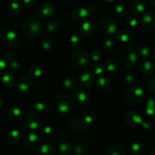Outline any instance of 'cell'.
Instances as JSON below:
<instances>
[{"label":"cell","mask_w":155,"mask_h":155,"mask_svg":"<svg viewBox=\"0 0 155 155\" xmlns=\"http://www.w3.org/2000/svg\"><path fill=\"white\" fill-rule=\"evenodd\" d=\"M96 30V24L93 21H84L82 23L79 27V31L82 35L85 36H89L93 35Z\"/></svg>","instance_id":"5bb4252c"},{"label":"cell","mask_w":155,"mask_h":155,"mask_svg":"<svg viewBox=\"0 0 155 155\" xmlns=\"http://www.w3.org/2000/svg\"><path fill=\"white\" fill-rule=\"evenodd\" d=\"M125 99L127 102L131 105H138L145 99V92L139 87H132L127 91Z\"/></svg>","instance_id":"277c9868"},{"label":"cell","mask_w":155,"mask_h":155,"mask_svg":"<svg viewBox=\"0 0 155 155\" xmlns=\"http://www.w3.org/2000/svg\"><path fill=\"white\" fill-rule=\"evenodd\" d=\"M9 10L13 15H18L22 10V5L18 0H13L9 5Z\"/></svg>","instance_id":"d590c367"},{"label":"cell","mask_w":155,"mask_h":155,"mask_svg":"<svg viewBox=\"0 0 155 155\" xmlns=\"http://www.w3.org/2000/svg\"><path fill=\"white\" fill-rule=\"evenodd\" d=\"M75 100L81 105H86L90 101V94L86 89H80L76 92Z\"/></svg>","instance_id":"2e32d148"},{"label":"cell","mask_w":155,"mask_h":155,"mask_svg":"<svg viewBox=\"0 0 155 155\" xmlns=\"http://www.w3.org/2000/svg\"><path fill=\"white\" fill-rule=\"evenodd\" d=\"M54 148L51 144L45 143L39 147L36 154L37 155H54Z\"/></svg>","instance_id":"cb8c5ba5"},{"label":"cell","mask_w":155,"mask_h":155,"mask_svg":"<svg viewBox=\"0 0 155 155\" xmlns=\"http://www.w3.org/2000/svg\"><path fill=\"white\" fill-rule=\"evenodd\" d=\"M71 127L74 133H82L87 130L88 124L84 120L83 117H75L71 120Z\"/></svg>","instance_id":"9c48e42d"},{"label":"cell","mask_w":155,"mask_h":155,"mask_svg":"<svg viewBox=\"0 0 155 155\" xmlns=\"http://www.w3.org/2000/svg\"><path fill=\"white\" fill-rule=\"evenodd\" d=\"M41 131H42V135L45 137H51L54 135V129L50 126H43Z\"/></svg>","instance_id":"7dc6e473"},{"label":"cell","mask_w":155,"mask_h":155,"mask_svg":"<svg viewBox=\"0 0 155 155\" xmlns=\"http://www.w3.org/2000/svg\"><path fill=\"white\" fill-rule=\"evenodd\" d=\"M104 72V66L101 64H94L92 68V73L94 75L100 76Z\"/></svg>","instance_id":"c3c4849f"},{"label":"cell","mask_w":155,"mask_h":155,"mask_svg":"<svg viewBox=\"0 0 155 155\" xmlns=\"http://www.w3.org/2000/svg\"><path fill=\"white\" fill-rule=\"evenodd\" d=\"M87 146V143H86L85 142H79L74 148V154L76 155H83L85 153V151H86Z\"/></svg>","instance_id":"f35d334b"},{"label":"cell","mask_w":155,"mask_h":155,"mask_svg":"<svg viewBox=\"0 0 155 155\" xmlns=\"http://www.w3.org/2000/svg\"><path fill=\"white\" fill-rule=\"evenodd\" d=\"M126 23H127V25L130 27H136L139 25V19L138 17H136V15H131V16H129L128 18L126 20Z\"/></svg>","instance_id":"7bdbcfd3"},{"label":"cell","mask_w":155,"mask_h":155,"mask_svg":"<svg viewBox=\"0 0 155 155\" xmlns=\"http://www.w3.org/2000/svg\"><path fill=\"white\" fill-rule=\"evenodd\" d=\"M97 28L106 36H112L117 31V24L114 21L107 17L101 18L97 22Z\"/></svg>","instance_id":"3957f363"},{"label":"cell","mask_w":155,"mask_h":155,"mask_svg":"<svg viewBox=\"0 0 155 155\" xmlns=\"http://www.w3.org/2000/svg\"><path fill=\"white\" fill-rule=\"evenodd\" d=\"M58 150L61 154H68L72 151L73 146L70 142H63L59 145Z\"/></svg>","instance_id":"74e56055"},{"label":"cell","mask_w":155,"mask_h":155,"mask_svg":"<svg viewBox=\"0 0 155 155\" xmlns=\"http://www.w3.org/2000/svg\"><path fill=\"white\" fill-rule=\"evenodd\" d=\"M39 141V137L34 133H30L27 135L24 140V144L27 148H33L37 144Z\"/></svg>","instance_id":"d4e9b609"},{"label":"cell","mask_w":155,"mask_h":155,"mask_svg":"<svg viewBox=\"0 0 155 155\" xmlns=\"http://www.w3.org/2000/svg\"><path fill=\"white\" fill-rule=\"evenodd\" d=\"M136 54L142 59H147L152 54L151 48L146 45H141L136 50Z\"/></svg>","instance_id":"f1b7e54d"},{"label":"cell","mask_w":155,"mask_h":155,"mask_svg":"<svg viewBox=\"0 0 155 155\" xmlns=\"http://www.w3.org/2000/svg\"><path fill=\"white\" fill-rule=\"evenodd\" d=\"M102 45L106 51H111L114 48V42L111 39H105L103 41Z\"/></svg>","instance_id":"ee69618b"},{"label":"cell","mask_w":155,"mask_h":155,"mask_svg":"<svg viewBox=\"0 0 155 155\" xmlns=\"http://www.w3.org/2000/svg\"><path fill=\"white\" fill-rule=\"evenodd\" d=\"M95 82V75L92 72H84L80 74L78 77L79 85L85 89L93 86Z\"/></svg>","instance_id":"30bf717a"},{"label":"cell","mask_w":155,"mask_h":155,"mask_svg":"<svg viewBox=\"0 0 155 155\" xmlns=\"http://www.w3.org/2000/svg\"><path fill=\"white\" fill-rule=\"evenodd\" d=\"M131 9L135 15H140L145 12V5L142 0H135L132 3Z\"/></svg>","instance_id":"4316f807"},{"label":"cell","mask_w":155,"mask_h":155,"mask_svg":"<svg viewBox=\"0 0 155 155\" xmlns=\"http://www.w3.org/2000/svg\"><path fill=\"white\" fill-rule=\"evenodd\" d=\"M23 2H24V5L28 8L33 7L36 3V0H23Z\"/></svg>","instance_id":"db71d44e"},{"label":"cell","mask_w":155,"mask_h":155,"mask_svg":"<svg viewBox=\"0 0 155 155\" xmlns=\"http://www.w3.org/2000/svg\"><path fill=\"white\" fill-rule=\"evenodd\" d=\"M13 58V54L11 52H5L2 56V59L6 62V63H10Z\"/></svg>","instance_id":"f5cc1de1"},{"label":"cell","mask_w":155,"mask_h":155,"mask_svg":"<svg viewBox=\"0 0 155 155\" xmlns=\"http://www.w3.org/2000/svg\"><path fill=\"white\" fill-rule=\"evenodd\" d=\"M103 57V54L100 50L95 49L93 51H91L90 53V58L92 61H98L101 60Z\"/></svg>","instance_id":"681fc988"},{"label":"cell","mask_w":155,"mask_h":155,"mask_svg":"<svg viewBox=\"0 0 155 155\" xmlns=\"http://www.w3.org/2000/svg\"><path fill=\"white\" fill-rule=\"evenodd\" d=\"M42 27V24L37 18L30 17L23 21L21 25V33L24 37L33 38L40 33Z\"/></svg>","instance_id":"6da1fadb"},{"label":"cell","mask_w":155,"mask_h":155,"mask_svg":"<svg viewBox=\"0 0 155 155\" xmlns=\"http://www.w3.org/2000/svg\"><path fill=\"white\" fill-rule=\"evenodd\" d=\"M31 86V82L27 77H20L15 83V88L17 91L20 92H24L28 90Z\"/></svg>","instance_id":"ac0fdd59"},{"label":"cell","mask_w":155,"mask_h":155,"mask_svg":"<svg viewBox=\"0 0 155 155\" xmlns=\"http://www.w3.org/2000/svg\"><path fill=\"white\" fill-rule=\"evenodd\" d=\"M54 5L51 3L48 2H45L39 4L36 7V10L37 16L40 18H42V19H45V18L51 17L54 14Z\"/></svg>","instance_id":"52a82bcc"},{"label":"cell","mask_w":155,"mask_h":155,"mask_svg":"<svg viewBox=\"0 0 155 155\" xmlns=\"http://www.w3.org/2000/svg\"><path fill=\"white\" fill-rule=\"evenodd\" d=\"M145 149V146L141 142H134L130 147V153L133 155H140Z\"/></svg>","instance_id":"d6a6232c"},{"label":"cell","mask_w":155,"mask_h":155,"mask_svg":"<svg viewBox=\"0 0 155 155\" xmlns=\"http://www.w3.org/2000/svg\"><path fill=\"white\" fill-rule=\"evenodd\" d=\"M70 45L74 48H77L80 47L82 45L81 37L78 34L72 35L70 39Z\"/></svg>","instance_id":"ab89813d"},{"label":"cell","mask_w":155,"mask_h":155,"mask_svg":"<svg viewBox=\"0 0 155 155\" xmlns=\"http://www.w3.org/2000/svg\"><path fill=\"white\" fill-rule=\"evenodd\" d=\"M141 126H142V130H143L145 133H151V132H152L153 126L151 123L147 122V121L144 122L143 121Z\"/></svg>","instance_id":"f907efd6"},{"label":"cell","mask_w":155,"mask_h":155,"mask_svg":"<svg viewBox=\"0 0 155 155\" xmlns=\"http://www.w3.org/2000/svg\"><path fill=\"white\" fill-rule=\"evenodd\" d=\"M63 85L64 87L68 90H73L75 89L76 86H77V82L73 77H67L64 80Z\"/></svg>","instance_id":"60d3db41"},{"label":"cell","mask_w":155,"mask_h":155,"mask_svg":"<svg viewBox=\"0 0 155 155\" xmlns=\"http://www.w3.org/2000/svg\"><path fill=\"white\" fill-rule=\"evenodd\" d=\"M138 59H139V56L136 54V52L134 51H130V52L127 53L124 58H123L122 64L124 68L126 69L131 70L136 67V65L138 63Z\"/></svg>","instance_id":"4fadbf2b"},{"label":"cell","mask_w":155,"mask_h":155,"mask_svg":"<svg viewBox=\"0 0 155 155\" xmlns=\"http://www.w3.org/2000/svg\"><path fill=\"white\" fill-rule=\"evenodd\" d=\"M61 22L58 19H52L46 24V29L49 33H54L59 30Z\"/></svg>","instance_id":"836d02e7"},{"label":"cell","mask_w":155,"mask_h":155,"mask_svg":"<svg viewBox=\"0 0 155 155\" xmlns=\"http://www.w3.org/2000/svg\"><path fill=\"white\" fill-rule=\"evenodd\" d=\"M105 67L107 71H108L109 72L115 73L117 71L118 68H119V63L116 58H110L106 61Z\"/></svg>","instance_id":"f546056e"},{"label":"cell","mask_w":155,"mask_h":155,"mask_svg":"<svg viewBox=\"0 0 155 155\" xmlns=\"http://www.w3.org/2000/svg\"><path fill=\"white\" fill-rule=\"evenodd\" d=\"M114 11L115 14L120 18H124L127 14V9L122 4L115 5L114 7Z\"/></svg>","instance_id":"b9f144b4"},{"label":"cell","mask_w":155,"mask_h":155,"mask_svg":"<svg viewBox=\"0 0 155 155\" xmlns=\"http://www.w3.org/2000/svg\"><path fill=\"white\" fill-rule=\"evenodd\" d=\"M25 124L29 130H30L31 131H34L40 127V117L36 112H29L26 117Z\"/></svg>","instance_id":"ba28073f"},{"label":"cell","mask_w":155,"mask_h":155,"mask_svg":"<svg viewBox=\"0 0 155 155\" xmlns=\"http://www.w3.org/2000/svg\"><path fill=\"white\" fill-rule=\"evenodd\" d=\"M116 39L120 42L126 43L131 41L133 38V33L129 29H123L119 30L116 34Z\"/></svg>","instance_id":"e0dca14e"},{"label":"cell","mask_w":155,"mask_h":155,"mask_svg":"<svg viewBox=\"0 0 155 155\" xmlns=\"http://www.w3.org/2000/svg\"><path fill=\"white\" fill-rule=\"evenodd\" d=\"M41 48L44 51L47 52V51H49L52 48V42H51L50 39H45L42 41L41 42Z\"/></svg>","instance_id":"bcb514c9"},{"label":"cell","mask_w":155,"mask_h":155,"mask_svg":"<svg viewBox=\"0 0 155 155\" xmlns=\"http://www.w3.org/2000/svg\"><path fill=\"white\" fill-rule=\"evenodd\" d=\"M34 108L38 113H42V114H45L48 113L51 110V106L48 101H37L34 104Z\"/></svg>","instance_id":"44dd1931"},{"label":"cell","mask_w":155,"mask_h":155,"mask_svg":"<svg viewBox=\"0 0 155 155\" xmlns=\"http://www.w3.org/2000/svg\"><path fill=\"white\" fill-rule=\"evenodd\" d=\"M124 148L121 144H114L107 151V155H124Z\"/></svg>","instance_id":"1f68e13d"},{"label":"cell","mask_w":155,"mask_h":155,"mask_svg":"<svg viewBox=\"0 0 155 155\" xmlns=\"http://www.w3.org/2000/svg\"><path fill=\"white\" fill-rule=\"evenodd\" d=\"M124 81L127 85H133L135 82V76L130 71H127L124 74Z\"/></svg>","instance_id":"f6af8a7d"},{"label":"cell","mask_w":155,"mask_h":155,"mask_svg":"<svg viewBox=\"0 0 155 155\" xmlns=\"http://www.w3.org/2000/svg\"><path fill=\"white\" fill-rule=\"evenodd\" d=\"M90 54L86 51H77L71 55V61L77 66H86L90 62Z\"/></svg>","instance_id":"5b68a950"},{"label":"cell","mask_w":155,"mask_h":155,"mask_svg":"<svg viewBox=\"0 0 155 155\" xmlns=\"http://www.w3.org/2000/svg\"><path fill=\"white\" fill-rule=\"evenodd\" d=\"M151 155H155V146L152 148V149H151Z\"/></svg>","instance_id":"6f0895ef"},{"label":"cell","mask_w":155,"mask_h":155,"mask_svg":"<svg viewBox=\"0 0 155 155\" xmlns=\"http://www.w3.org/2000/svg\"><path fill=\"white\" fill-rule=\"evenodd\" d=\"M149 1H150V3L151 4V5L155 8V0H149Z\"/></svg>","instance_id":"9f6ffc18"},{"label":"cell","mask_w":155,"mask_h":155,"mask_svg":"<svg viewBox=\"0 0 155 155\" xmlns=\"http://www.w3.org/2000/svg\"><path fill=\"white\" fill-rule=\"evenodd\" d=\"M89 15L88 9L83 7L76 8L71 12V18L76 22H81L86 20Z\"/></svg>","instance_id":"9a60e30c"},{"label":"cell","mask_w":155,"mask_h":155,"mask_svg":"<svg viewBox=\"0 0 155 155\" xmlns=\"http://www.w3.org/2000/svg\"><path fill=\"white\" fill-rule=\"evenodd\" d=\"M139 68L145 75H151L154 71V65L148 59H142L139 63Z\"/></svg>","instance_id":"d6986e66"},{"label":"cell","mask_w":155,"mask_h":155,"mask_svg":"<svg viewBox=\"0 0 155 155\" xmlns=\"http://www.w3.org/2000/svg\"><path fill=\"white\" fill-rule=\"evenodd\" d=\"M95 82H96L97 87L101 90H107L108 89H110V85H111L110 79L104 76L97 77Z\"/></svg>","instance_id":"603a6c76"},{"label":"cell","mask_w":155,"mask_h":155,"mask_svg":"<svg viewBox=\"0 0 155 155\" xmlns=\"http://www.w3.org/2000/svg\"><path fill=\"white\" fill-rule=\"evenodd\" d=\"M56 107L58 110L62 114H68L71 112L75 107V100L72 95L68 92H61L58 95L55 100Z\"/></svg>","instance_id":"7a4b0ae2"},{"label":"cell","mask_w":155,"mask_h":155,"mask_svg":"<svg viewBox=\"0 0 155 155\" xmlns=\"http://www.w3.org/2000/svg\"><path fill=\"white\" fill-rule=\"evenodd\" d=\"M2 83L5 87L10 88L15 84V78L12 71H6L2 77Z\"/></svg>","instance_id":"7402d4cb"},{"label":"cell","mask_w":155,"mask_h":155,"mask_svg":"<svg viewBox=\"0 0 155 155\" xmlns=\"http://www.w3.org/2000/svg\"><path fill=\"white\" fill-rule=\"evenodd\" d=\"M103 1L105 2H107V3H111V2H114L115 0H103Z\"/></svg>","instance_id":"680465c9"},{"label":"cell","mask_w":155,"mask_h":155,"mask_svg":"<svg viewBox=\"0 0 155 155\" xmlns=\"http://www.w3.org/2000/svg\"><path fill=\"white\" fill-rule=\"evenodd\" d=\"M2 104V100H1V99H0V107H1Z\"/></svg>","instance_id":"94428289"},{"label":"cell","mask_w":155,"mask_h":155,"mask_svg":"<svg viewBox=\"0 0 155 155\" xmlns=\"http://www.w3.org/2000/svg\"><path fill=\"white\" fill-rule=\"evenodd\" d=\"M152 54H153V55H154V57L155 58V47L154 48V50H153V51H152Z\"/></svg>","instance_id":"91938a15"},{"label":"cell","mask_w":155,"mask_h":155,"mask_svg":"<svg viewBox=\"0 0 155 155\" xmlns=\"http://www.w3.org/2000/svg\"><path fill=\"white\" fill-rule=\"evenodd\" d=\"M124 120L127 125L133 127L141 126L143 122L142 116L139 114V113L136 111H130L127 113L124 117Z\"/></svg>","instance_id":"8fae6325"},{"label":"cell","mask_w":155,"mask_h":155,"mask_svg":"<svg viewBox=\"0 0 155 155\" xmlns=\"http://www.w3.org/2000/svg\"><path fill=\"white\" fill-rule=\"evenodd\" d=\"M142 26L148 31L155 30V12H148L145 13L142 18Z\"/></svg>","instance_id":"7c38bea8"},{"label":"cell","mask_w":155,"mask_h":155,"mask_svg":"<svg viewBox=\"0 0 155 155\" xmlns=\"http://www.w3.org/2000/svg\"><path fill=\"white\" fill-rule=\"evenodd\" d=\"M7 116L12 122H19L23 117L22 111L20 108L16 107H12L8 110Z\"/></svg>","instance_id":"ffe728a7"},{"label":"cell","mask_w":155,"mask_h":155,"mask_svg":"<svg viewBox=\"0 0 155 155\" xmlns=\"http://www.w3.org/2000/svg\"><path fill=\"white\" fill-rule=\"evenodd\" d=\"M21 137L20 132L17 130H12L8 132L5 136V140L8 143L14 144L18 142Z\"/></svg>","instance_id":"83f0119b"},{"label":"cell","mask_w":155,"mask_h":155,"mask_svg":"<svg viewBox=\"0 0 155 155\" xmlns=\"http://www.w3.org/2000/svg\"><path fill=\"white\" fill-rule=\"evenodd\" d=\"M43 67L40 64H35L30 68L28 71L29 77L31 78H39L43 74Z\"/></svg>","instance_id":"484cf974"},{"label":"cell","mask_w":155,"mask_h":155,"mask_svg":"<svg viewBox=\"0 0 155 155\" xmlns=\"http://www.w3.org/2000/svg\"><path fill=\"white\" fill-rule=\"evenodd\" d=\"M145 86L149 92L155 93V77L148 75L145 79Z\"/></svg>","instance_id":"e575fe53"},{"label":"cell","mask_w":155,"mask_h":155,"mask_svg":"<svg viewBox=\"0 0 155 155\" xmlns=\"http://www.w3.org/2000/svg\"><path fill=\"white\" fill-rule=\"evenodd\" d=\"M97 114L94 110H88L83 114V119L88 124H91L96 120Z\"/></svg>","instance_id":"8d00e7d4"},{"label":"cell","mask_w":155,"mask_h":155,"mask_svg":"<svg viewBox=\"0 0 155 155\" xmlns=\"http://www.w3.org/2000/svg\"><path fill=\"white\" fill-rule=\"evenodd\" d=\"M145 112L150 117L155 119V98H150L146 104Z\"/></svg>","instance_id":"4dcf8cb0"},{"label":"cell","mask_w":155,"mask_h":155,"mask_svg":"<svg viewBox=\"0 0 155 155\" xmlns=\"http://www.w3.org/2000/svg\"><path fill=\"white\" fill-rule=\"evenodd\" d=\"M6 62L3 59H0V74L5 73L6 69Z\"/></svg>","instance_id":"11a10c76"},{"label":"cell","mask_w":155,"mask_h":155,"mask_svg":"<svg viewBox=\"0 0 155 155\" xmlns=\"http://www.w3.org/2000/svg\"><path fill=\"white\" fill-rule=\"evenodd\" d=\"M20 68V64L19 62L17 61H12L10 63L8 64V69L9 71H16Z\"/></svg>","instance_id":"816d5d0a"},{"label":"cell","mask_w":155,"mask_h":155,"mask_svg":"<svg viewBox=\"0 0 155 155\" xmlns=\"http://www.w3.org/2000/svg\"><path fill=\"white\" fill-rule=\"evenodd\" d=\"M2 42L7 48H14L18 45V36L17 33L12 30H7L2 33Z\"/></svg>","instance_id":"8992f818"}]
</instances>
